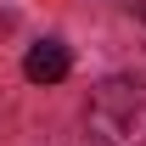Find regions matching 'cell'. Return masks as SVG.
<instances>
[{"mask_svg":"<svg viewBox=\"0 0 146 146\" xmlns=\"http://www.w3.org/2000/svg\"><path fill=\"white\" fill-rule=\"evenodd\" d=\"M141 112H146V96L135 79H107L90 101V124L96 135H107V146H129L135 129H141Z\"/></svg>","mask_w":146,"mask_h":146,"instance_id":"6da1fadb","label":"cell"},{"mask_svg":"<svg viewBox=\"0 0 146 146\" xmlns=\"http://www.w3.org/2000/svg\"><path fill=\"white\" fill-rule=\"evenodd\" d=\"M73 68V56L62 39H39V45H28V56H23V73L34 79V84H62Z\"/></svg>","mask_w":146,"mask_h":146,"instance_id":"7a4b0ae2","label":"cell"}]
</instances>
